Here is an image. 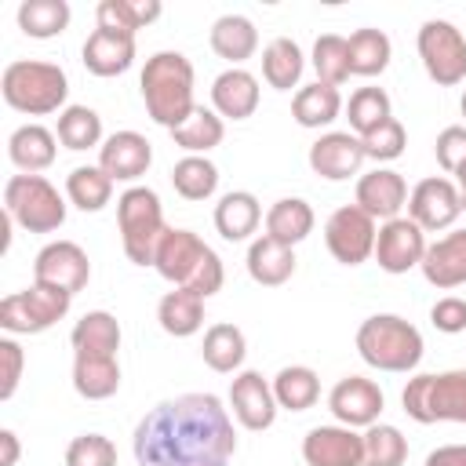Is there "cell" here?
Masks as SVG:
<instances>
[{"label":"cell","mask_w":466,"mask_h":466,"mask_svg":"<svg viewBox=\"0 0 466 466\" xmlns=\"http://www.w3.org/2000/svg\"><path fill=\"white\" fill-rule=\"evenodd\" d=\"M131 451L138 466H229L237 433L215 393H182L138 419Z\"/></svg>","instance_id":"6da1fadb"},{"label":"cell","mask_w":466,"mask_h":466,"mask_svg":"<svg viewBox=\"0 0 466 466\" xmlns=\"http://www.w3.org/2000/svg\"><path fill=\"white\" fill-rule=\"evenodd\" d=\"M193 62L182 51H157L153 58H146L138 87H142V102L146 113L153 116V124L175 131L193 109Z\"/></svg>","instance_id":"7a4b0ae2"},{"label":"cell","mask_w":466,"mask_h":466,"mask_svg":"<svg viewBox=\"0 0 466 466\" xmlns=\"http://www.w3.org/2000/svg\"><path fill=\"white\" fill-rule=\"evenodd\" d=\"M153 269L175 284V288H186L200 299H211L215 291H222L226 284V269H222V258L215 255V248H208L193 229H167L160 248H157V258H153Z\"/></svg>","instance_id":"3957f363"},{"label":"cell","mask_w":466,"mask_h":466,"mask_svg":"<svg viewBox=\"0 0 466 466\" xmlns=\"http://www.w3.org/2000/svg\"><path fill=\"white\" fill-rule=\"evenodd\" d=\"M422 331L397 317V313H375L357 328V353L375 371H415L422 360Z\"/></svg>","instance_id":"277c9868"},{"label":"cell","mask_w":466,"mask_h":466,"mask_svg":"<svg viewBox=\"0 0 466 466\" xmlns=\"http://www.w3.org/2000/svg\"><path fill=\"white\" fill-rule=\"evenodd\" d=\"M0 91H4V102L11 109L29 113V116H47V113H58L66 106L69 80H66V69L55 62L18 58L4 69Z\"/></svg>","instance_id":"5b68a950"},{"label":"cell","mask_w":466,"mask_h":466,"mask_svg":"<svg viewBox=\"0 0 466 466\" xmlns=\"http://www.w3.org/2000/svg\"><path fill=\"white\" fill-rule=\"evenodd\" d=\"M116 226H120V244L127 262L135 266H153L157 248L171 226H164V208L160 197L149 186H131L116 197Z\"/></svg>","instance_id":"8992f818"},{"label":"cell","mask_w":466,"mask_h":466,"mask_svg":"<svg viewBox=\"0 0 466 466\" xmlns=\"http://www.w3.org/2000/svg\"><path fill=\"white\" fill-rule=\"evenodd\" d=\"M400 404L422 426H430V422H466V368L408 379V386L400 393Z\"/></svg>","instance_id":"52a82bcc"},{"label":"cell","mask_w":466,"mask_h":466,"mask_svg":"<svg viewBox=\"0 0 466 466\" xmlns=\"http://www.w3.org/2000/svg\"><path fill=\"white\" fill-rule=\"evenodd\" d=\"M4 211L29 233H55L66 222V200L44 175H11L4 186Z\"/></svg>","instance_id":"ba28073f"},{"label":"cell","mask_w":466,"mask_h":466,"mask_svg":"<svg viewBox=\"0 0 466 466\" xmlns=\"http://www.w3.org/2000/svg\"><path fill=\"white\" fill-rule=\"evenodd\" d=\"M73 306L69 291L47 288V284H29L25 291H15L0 302V328L11 335H40L55 328Z\"/></svg>","instance_id":"9c48e42d"},{"label":"cell","mask_w":466,"mask_h":466,"mask_svg":"<svg viewBox=\"0 0 466 466\" xmlns=\"http://www.w3.org/2000/svg\"><path fill=\"white\" fill-rule=\"evenodd\" d=\"M415 47H419L426 76L437 87H455L466 80V36L455 22H448V18L422 22Z\"/></svg>","instance_id":"30bf717a"},{"label":"cell","mask_w":466,"mask_h":466,"mask_svg":"<svg viewBox=\"0 0 466 466\" xmlns=\"http://www.w3.org/2000/svg\"><path fill=\"white\" fill-rule=\"evenodd\" d=\"M375 237H379L375 218L364 208H357V204L335 208L328 215V222H324V244H328L331 258L342 262V266L368 262L375 255Z\"/></svg>","instance_id":"8fae6325"},{"label":"cell","mask_w":466,"mask_h":466,"mask_svg":"<svg viewBox=\"0 0 466 466\" xmlns=\"http://www.w3.org/2000/svg\"><path fill=\"white\" fill-rule=\"evenodd\" d=\"M33 280L36 284H47V288H58V291H84L87 280H91V262H87V251L76 244V240H51L36 251L33 258Z\"/></svg>","instance_id":"7c38bea8"},{"label":"cell","mask_w":466,"mask_h":466,"mask_svg":"<svg viewBox=\"0 0 466 466\" xmlns=\"http://www.w3.org/2000/svg\"><path fill=\"white\" fill-rule=\"evenodd\" d=\"M462 215V200L455 189V178L444 175H430L422 178L411 193H408V218L415 226H422V233H437V229H451Z\"/></svg>","instance_id":"4fadbf2b"},{"label":"cell","mask_w":466,"mask_h":466,"mask_svg":"<svg viewBox=\"0 0 466 466\" xmlns=\"http://www.w3.org/2000/svg\"><path fill=\"white\" fill-rule=\"evenodd\" d=\"M382 404H386V397H382L379 382H371V379H364V375H346V379H339V382L331 386V393H328L331 415L339 419V426H350V430H368V426H375L379 415H382Z\"/></svg>","instance_id":"5bb4252c"},{"label":"cell","mask_w":466,"mask_h":466,"mask_svg":"<svg viewBox=\"0 0 466 466\" xmlns=\"http://www.w3.org/2000/svg\"><path fill=\"white\" fill-rule=\"evenodd\" d=\"M422 255H426V233L422 226H415L408 215L400 218H390L379 226V237H375V262L379 269L386 273H408L415 266H422Z\"/></svg>","instance_id":"9a60e30c"},{"label":"cell","mask_w":466,"mask_h":466,"mask_svg":"<svg viewBox=\"0 0 466 466\" xmlns=\"http://www.w3.org/2000/svg\"><path fill=\"white\" fill-rule=\"evenodd\" d=\"M306 466H364V433L350 426H313L302 437Z\"/></svg>","instance_id":"2e32d148"},{"label":"cell","mask_w":466,"mask_h":466,"mask_svg":"<svg viewBox=\"0 0 466 466\" xmlns=\"http://www.w3.org/2000/svg\"><path fill=\"white\" fill-rule=\"evenodd\" d=\"M364 146L353 131H328L309 146V167L313 175L328 178V182H346L353 175H360L364 164Z\"/></svg>","instance_id":"e0dca14e"},{"label":"cell","mask_w":466,"mask_h":466,"mask_svg":"<svg viewBox=\"0 0 466 466\" xmlns=\"http://www.w3.org/2000/svg\"><path fill=\"white\" fill-rule=\"evenodd\" d=\"M153 164V146L138 131H113L98 146V167L113 182H138Z\"/></svg>","instance_id":"ac0fdd59"},{"label":"cell","mask_w":466,"mask_h":466,"mask_svg":"<svg viewBox=\"0 0 466 466\" xmlns=\"http://www.w3.org/2000/svg\"><path fill=\"white\" fill-rule=\"evenodd\" d=\"M229 408H233V419L244 426V430H269L273 419H277V397H273V382H266L258 371H240L229 386Z\"/></svg>","instance_id":"d6986e66"},{"label":"cell","mask_w":466,"mask_h":466,"mask_svg":"<svg viewBox=\"0 0 466 466\" xmlns=\"http://www.w3.org/2000/svg\"><path fill=\"white\" fill-rule=\"evenodd\" d=\"M357 208H364L375 222L400 218V208H408V182L393 167H375L357 178Z\"/></svg>","instance_id":"ffe728a7"},{"label":"cell","mask_w":466,"mask_h":466,"mask_svg":"<svg viewBox=\"0 0 466 466\" xmlns=\"http://www.w3.org/2000/svg\"><path fill=\"white\" fill-rule=\"evenodd\" d=\"M419 269L441 291L462 288L466 284V229H451L441 240L426 244V255H422Z\"/></svg>","instance_id":"44dd1931"},{"label":"cell","mask_w":466,"mask_h":466,"mask_svg":"<svg viewBox=\"0 0 466 466\" xmlns=\"http://www.w3.org/2000/svg\"><path fill=\"white\" fill-rule=\"evenodd\" d=\"M211 106L226 120H248L258 109V76L240 66L222 69L211 84Z\"/></svg>","instance_id":"7402d4cb"},{"label":"cell","mask_w":466,"mask_h":466,"mask_svg":"<svg viewBox=\"0 0 466 466\" xmlns=\"http://www.w3.org/2000/svg\"><path fill=\"white\" fill-rule=\"evenodd\" d=\"M84 69L95 76H120L135 62V36L116 29H95L84 40Z\"/></svg>","instance_id":"603a6c76"},{"label":"cell","mask_w":466,"mask_h":466,"mask_svg":"<svg viewBox=\"0 0 466 466\" xmlns=\"http://www.w3.org/2000/svg\"><path fill=\"white\" fill-rule=\"evenodd\" d=\"M73 390L84 400H106L120 390V360L116 353H91L76 350L73 353Z\"/></svg>","instance_id":"cb8c5ba5"},{"label":"cell","mask_w":466,"mask_h":466,"mask_svg":"<svg viewBox=\"0 0 466 466\" xmlns=\"http://www.w3.org/2000/svg\"><path fill=\"white\" fill-rule=\"evenodd\" d=\"M55 142H58V135L47 131L44 124H22L7 138V157L22 175H36L55 164V153H58Z\"/></svg>","instance_id":"d4e9b609"},{"label":"cell","mask_w":466,"mask_h":466,"mask_svg":"<svg viewBox=\"0 0 466 466\" xmlns=\"http://www.w3.org/2000/svg\"><path fill=\"white\" fill-rule=\"evenodd\" d=\"M295 273V248L273 240V237H255L248 248V277L262 288H280Z\"/></svg>","instance_id":"484cf974"},{"label":"cell","mask_w":466,"mask_h":466,"mask_svg":"<svg viewBox=\"0 0 466 466\" xmlns=\"http://www.w3.org/2000/svg\"><path fill=\"white\" fill-rule=\"evenodd\" d=\"M262 222V204L255 193L248 189H229L218 204H215V229L222 240H248Z\"/></svg>","instance_id":"4316f807"},{"label":"cell","mask_w":466,"mask_h":466,"mask_svg":"<svg viewBox=\"0 0 466 466\" xmlns=\"http://www.w3.org/2000/svg\"><path fill=\"white\" fill-rule=\"evenodd\" d=\"M208 40H211V51L218 58H226L229 66H240V62H248L258 51V29L244 15H222V18H215Z\"/></svg>","instance_id":"83f0119b"},{"label":"cell","mask_w":466,"mask_h":466,"mask_svg":"<svg viewBox=\"0 0 466 466\" xmlns=\"http://www.w3.org/2000/svg\"><path fill=\"white\" fill-rule=\"evenodd\" d=\"M313 222H317V215H313L309 200H302V197H280L266 211V237L295 248V244H302L313 233Z\"/></svg>","instance_id":"f1b7e54d"},{"label":"cell","mask_w":466,"mask_h":466,"mask_svg":"<svg viewBox=\"0 0 466 466\" xmlns=\"http://www.w3.org/2000/svg\"><path fill=\"white\" fill-rule=\"evenodd\" d=\"M339 113H342V95H339V87L320 84V80L299 87L295 98H291V116H295L299 127H328V124L339 120Z\"/></svg>","instance_id":"f546056e"},{"label":"cell","mask_w":466,"mask_h":466,"mask_svg":"<svg viewBox=\"0 0 466 466\" xmlns=\"http://www.w3.org/2000/svg\"><path fill=\"white\" fill-rule=\"evenodd\" d=\"M200 357H204V364H208L211 371L229 375V371H237V368L244 364V357H248V339H244V331H240L237 324L218 320V324H211V328L204 331Z\"/></svg>","instance_id":"4dcf8cb0"},{"label":"cell","mask_w":466,"mask_h":466,"mask_svg":"<svg viewBox=\"0 0 466 466\" xmlns=\"http://www.w3.org/2000/svg\"><path fill=\"white\" fill-rule=\"evenodd\" d=\"M157 320L167 335L175 339H189L204 328V299L186 291V288H171L160 302H157Z\"/></svg>","instance_id":"1f68e13d"},{"label":"cell","mask_w":466,"mask_h":466,"mask_svg":"<svg viewBox=\"0 0 466 466\" xmlns=\"http://www.w3.org/2000/svg\"><path fill=\"white\" fill-rule=\"evenodd\" d=\"M302 69H306V58H302V47L291 36H277V40L266 44V51H262V80L273 91L299 87Z\"/></svg>","instance_id":"d6a6232c"},{"label":"cell","mask_w":466,"mask_h":466,"mask_svg":"<svg viewBox=\"0 0 466 466\" xmlns=\"http://www.w3.org/2000/svg\"><path fill=\"white\" fill-rule=\"evenodd\" d=\"M346 44H350V76H379V73H386V66L393 58V44H390V36L382 29H371V25L353 29L346 36Z\"/></svg>","instance_id":"836d02e7"},{"label":"cell","mask_w":466,"mask_h":466,"mask_svg":"<svg viewBox=\"0 0 466 466\" xmlns=\"http://www.w3.org/2000/svg\"><path fill=\"white\" fill-rule=\"evenodd\" d=\"M222 138H226L222 116H218L215 109H204V106H197V109L171 131V142H175L178 149H186V157H204L208 149L222 146Z\"/></svg>","instance_id":"e575fe53"},{"label":"cell","mask_w":466,"mask_h":466,"mask_svg":"<svg viewBox=\"0 0 466 466\" xmlns=\"http://www.w3.org/2000/svg\"><path fill=\"white\" fill-rule=\"evenodd\" d=\"M160 11H164L160 0H102L95 7V18H98V29H116V33L135 36L138 29L157 22Z\"/></svg>","instance_id":"d590c367"},{"label":"cell","mask_w":466,"mask_h":466,"mask_svg":"<svg viewBox=\"0 0 466 466\" xmlns=\"http://www.w3.org/2000/svg\"><path fill=\"white\" fill-rule=\"evenodd\" d=\"M66 197L80 211H102L113 200V178L98 164H80L66 175Z\"/></svg>","instance_id":"8d00e7d4"},{"label":"cell","mask_w":466,"mask_h":466,"mask_svg":"<svg viewBox=\"0 0 466 466\" xmlns=\"http://www.w3.org/2000/svg\"><path fill=\"white\" fill-rule=\"evenodd\" d=\"M273 397H277V404L288 408V411H306V408H313L317 397H320V379H317V371L306 368V364H288V368H280V371L273 375Z\"/></svg>","instance_id":"74e56055"},{"label":"cell","mask_w":466,"mask_h":466,"mask_svg":"<svg viewBox=\"0 0 466 466\" xmlns=\"http://www.w3.org/2000/svg\"><path fill=\"white\" fill-rule=\"evenodd\" d=\"M73 11L66 0H22L18 4V29L33 40H51L66 33Z\"/></svg>","instance_id":"f35d334b"},{"label":"cell","mask_w":466,"mask_h":466,"mask_svg":"<svg viewBox=\"0 0 466 466\" xmlns=\"http://www.w3.org/2000/svg\"><path fill=\"white\" fill-rule=\"evenodd\" d=\"M69 342H73V353H76V350L116 353V350H120V324H116L113 313H106V309H91V313H84V317L73 324Z\"/></svg>","instance_id":"ab89813d"},{"label":"cell","mask_w":466,"mask_h":466,"mask_svg":"<svg viewBox=\"0 0 466 466\" xmlns=\"http://www.w3.org/2000/svg\"><path fill=\"white\" fill-rule=\"evenodd\" d=\"M55 135L66 149H76V153L91 149V146H102V116L91 106H66L58 113Z\"/></svg>","instance_id":"60d3db41"},{"label":"cell","mask_w":466,"mask_h":466,"mask_svg":"<svg viewBox=\"0 0 466 466\" xmlns=\"http://www.w3.org/2000/svg\"><path fill=\"white\" fill-rule=\"evenodd\" d=\"M390 116H393V102L382 87H357L346 102V120H350L357 138H364L368 131H375Z\"/></svg>","instance_id":"b9f144b4"},{"label":"cell","mask_w":466,"mask_h":466,"mask_svg":"<svg viewBox=\"0 0 466 466\" xmlns=\"http://www.w3.org/2000/svg\"><path fill=\"white\" fill-rule=\"evenodd\" d=\"M171 186L182 200H208L218 189V167L208 157H182L171 167Z\"/></svg>","instance_id":"7bdbcfd3"},{"label":"cell","mask_w":466,"mask_h":466,"mask_svg":"<svg viewBox=\"0 0 466 466\" xmlns=\"http://www.w3.org/2000/svg\"><path fill=\"white\" fill-rule=\"evenodd\" d=\"M309 62H313L320 84H331V87L346 84L350 80V44H346V36H339V33L317 36Z\"/></svg>","instance_id":"ee69618b"},{"label":"cell","mask_w":466,"mask_h":466,"mask_svg":"<svg viewBox=\"0 0 466 466\" xmlns=\"http://www.w3.org/2000/svg\"><path fill=\"white\" fill-rule=\"evenodd\" d=\"M408 462V441L397 426L375 422L364 430V466H404Z\"/></svg>","instance_id":"f6af8a7d"},{"label":"cell","mask_w":466,"mask_h":466,"mask_svg":"<svg viewBox=\"0 0 466 466\" xmlns=\"http://www.w3.org/2000/svg\"><path fill=\"white\" fill-rule=\"evenodd\" d=\"M360 146H364V157H368V160L386 164V160H397V157L404 153L408 131H404V124H400L397 116H390V120H382L375 131H368V135L360 138Z\"/></svg>","instance_id":"bcb514c9"},{"label":"cell","mask_w":466,"mask_h":466,"mask_svg":"<svg viewBox=\"0 0 466 466\" xmlns=\"http://www.w3.org/2000/svg\"><path fill=\"white\" fill-rule=\"evenodd\" d=\"M66 466H116V448L102 433H80L66 448Z\"/></svg>","instance_id":"7dc6e473"},{"label":"cell","mask_w":466,"mask_h":466,"mask_svg":"<svg viewBox=\"0 0 466 466\" xmlns=\"http://www.w3.org/2000/svg\"><path fill=\"white\" fill-rule=\"evenodd\" d=\"M433 157H437V164H441L448 175H455L459 164H466V124L444 127V131L437 135V142H433Z\"/></svg>","instance_id":"c3c4849f"},{"label":"cell","mask_w":466,"mask_h":466,"mask_svg":"<svg viewBox=\"0 0 466 466\" xmlns=\"http://www.w3.org/2000/svg\"><path fill=\"white\" fill-rule=\"evenodd\" d=\"M0 400H11L15 390H18V379H22V368H25V353L15 339H0Z\"/></svg>","instance_id":"681fc988"},{"label":"cell","mask_w":466,"mask_h":466,"mask_svg":"<svg viewBox=\"0 0 466 466\" xmlns=\"http://www.w3.org/2000/svg\"><path fill=\"white\" fill-rule=\"evenodd\" d=\"M430 320H433V328L444 331V335H459V331H466V299H459V295H444V299H437L433 309H430Z\"/></svg>","instance_id":"f907efd6"},{"label":"cell","mask_w":466,"mask_h":466,"mask_svg":"<svg viewBox=\"0 0 466 466\" xmlns=\"http://www.w3.org/2000/svg\"><path fill=\"white\" fill-rule=\"evenodd\" d=\"M426 466H466V444H441L426 455Z\"/></svg>","instance_id":"816d5d0a"},{"label":"cell","mask_w":466,"mask_h":466,"mask_svg":"<svg viewBox=\"0 0 466 466\" xmlns=\"http://www.w3.org/2000/svg\"><path fill=\"white\" fill-rule=\"evenodd\" d=\"M0 466H15L18 462V437H15V430H0Z\"/></svg>","instance_id":"f5cc1de1"},{"label":"cell","mask_w":466,"mask_h":466,"mask_svg":"<svg viewBox=\"0 0 466 466\" xmlns=\"http://www.w3.org/2000/svg\"><path fill=\"white\" fill-rule=\"evenodd\" d=\"M455 189H459V200H462V211H466V164H459V171H455Z\"/></svg>","instance_id":"db71d44e"},{"label":"cell","mask_w":466,"mask_h":466,"mask_svg":"<svg viewBox=\"0 0 466 466\" xmlns=\"http://www.w3.org/2000/svg\"><path fill=\"white\" fill-rule=\"evenodd\" d=\"M459 109H462V116H466V91H462V98H459Z\"/></svg>","instance_id":"11a10c76"}]
</instances>
